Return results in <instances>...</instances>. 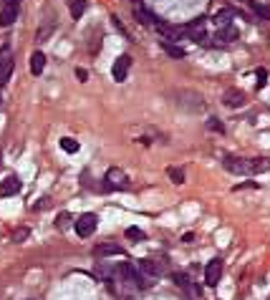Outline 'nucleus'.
I'll list each match as a JSON object with an SVG mask.
<instances>
[{
    "label": "nucleus",
    "mask_w": 270,
    "mask_h": 300,
    "mask_svg": "<svg viewBox=\"0 0 270 300\" xmlns=\"http://www.w3.org/2000/svg\"><path fill=\"white\" fill-rule=\"evenodd\" d=\"M114 280L121 283V285H126L129 290H144V288L152 285L149 277H147L137 265H131V263H119V265L114 267Z\"/></svg>",
    "instance_id": "nucleus-1"
},
{
    "label": "nucleus",
    "mask_w": 270,
    "mask_h": 300,
    "mask_svg": "<svg viewBox=\"0 0 270 300\" xmlns=\"http://www.w3.org/2000/svg\"><path fill=\"white\" fill-rule=\"evenodd\" d=\"M222 167L232 171V174H260V171H270V159H242V157H225Z\"/></svg>",
    "instance_id": "nucleus-2"
},
{
    "label": "nucleus",
    "mask_w": 270,
    "mask_h": 300,
    "mask_svg": "<svg viewBox=\"0 0 270 300\" xmlns=\"http://www.w3.org/2000/svg\"><path fill=\"white\" fill-rule=\"evenodd\" d=\"M13 66H15L13 46H10V43H3V46H0V86H5V83L10 81Z\"/></svg>",
    "instance_id": "nucleus-3"
},
{
    "label": "nucleus",
    "mask_w": 270,
    "mask_h": 300,
    "mask_svg": "<svg viewBox=\"0 0 270 300\" xmlns=\"http://www.w3.org/2000/svg\"><path fill=\"white\" fill-rule=\"evenodd\" d=\"M74 227H76L78 237H91V234L96 232V227H99V217H96L94 212H83L81 217H76Z\"/></svg>",
    "instance_id": "nucleus-4"
},
{
    "label": "nucleus",
    "mask_w": 270,
    "mask_h": 300,
    "mask_svg": "<svg viewBox=\"0 0 270 300\" xmlns=\"http://www.w3.org/2000/svg\"><path fill=\"white\" fill-rule=\"evenodd\" d=\"M177 106H182L187 111H202L205 109V101L194 91H177Z\"/></svg>",
    "instance_id": "nucleus-5"
},
{
    "label": "nucleus",
    "mask_w": 270,
    "mask_h": 300,
    "mask_svg": "<svg viewBox=\"0 0 270 300\" xmlns=\"http://www.w3.org/2000/svg\"><path fill=\"white\" fill-rule=\"evenodd\" d=\"M18 10H20V0H3V5H0V26L3 28L13 26L18 18Z\"/></svg>",
    "instance_id": "nucleus-6"
},
{
    "label": "nucleus",
    "mask_w": 270,
    "mask_h": 300,
    "mask_svg": "<svg viewBox=\"0 0 270 300\" xmlns=\"http://www.w3.org/2000/svg\"><path fill=\"white\" fill-rule=\"evenodd\" d=\"M106 189H129V177L124 174V169H116V167H111L106 171Z\"/></svg>",
    "instance_id": "nucleus-7"
},
{
    "label": "nucleus",
    "mask_w": 270,
    "mask_h": 300,
    "mask_svg": "<svg viewBox=\"0 0 270 300\" xmlns=\"http://www.w3.org/2000/svg\"><path fill=\"white\" fill-rule=\"evenodd\" d=\"M129 68H131V58L129 56H119L116 63H114V68H111V76H114L116 83H124L126 76H129Z\"/></svg>",
    "instance_id": "nucleus-8"
},
{
    "label": "nucleus",
    "mask_w": 270,
    "mask_h": 300,
    "mask_svg": "<svg viewBox=\"0 0 270 300\" xmlns=\"http://www.w3.org/2000/svg\"><path fill=\"white\" fill-rule=\"evenodd\" d=\"M220 277H222V260L215 257V260H210L207 267H205V283L207 285H217Z\"/></svg>",
    "instance_id": "nucleus-9"
},
{
    "label": "nucleus",
    "mask_w": 270,
    "mask_h": 300,
    "mask_svg": "<svg viewBox=\"0 0 270 300\" xmlns=\"http://www.w3.org/2000/svg\"><path fill=\"white\" fill-rule=\"evenodd\" d=\"M20 179L15 177V174H10V177H5L3 182H0V197H15L18 192H20Z\"/></svg>",
    "instance_id": "nucleus-10"
},
{
    "label": "nucleus",
    "mask_w": 270,
    "mask_h": 300,
    "mask_svg": "<svg viewBox=\"0 0 270 300\" xmlns=\"http://www.w3.org/2000/svg\"><path fill=\"white\" fill-rule=\"evenodd\" d=\"M111 255H114V257L119 255V257H121V255H126V252H124V247H119L116 242H104V245H99V247L94 250V257H111Z\"/></svg>",
    "instance_id": "nucleus-11"
},
{
    "label": "nucleus",
    "mask_w": 270,
    "mask_h": 300,
    "mask_svg": "<svg viewBox=\"0 0 270 300\" xmlns=\"http://www.w3.org/2000/svg\"><path fill=\"white\" fill-rule=\"evenodd\" d=\"M222 101H225V106H230V109H240V106H245V94L237 89H230Z\"/></svg>",
    "instance_id": "nucleus-12"
},
{
    "label": "nucleus",
    "mask_w": 270,
    "mask_h": 300,
    "mask_svg": "<svg viewBox=\"0 0 270 300\" xmlns=\"http://www.w3.org/2000/svg\"><path fill=\"white\" fill-rule=\"evenodd\" d=\"M232 18H235V10H232V8H225V10H220V13L212 15V23H215L217 28H225V26H232V23H230Z\"/></svg>",
    "instance_id": "nucleus-13"
},
{
    "label": "nucleus",
    "mask_w": 270,
    "mask_h": 300,
    "mask_svg": "<svg viewBox=\"0 0 270 300\" xmlns=\"http://www.w3.org/2000/svg\"><path fill=\"white\" fill-rule=\"evenodd\" d=\"M137 267L149 277V280H152V277H156V275H162V265H156V263H152V260H139Z\"/></svg>",
    "instance_id": "nucleus-14"
},
{
    "label": "nucleus",
    "mask_w": 270,
    "mask_h": 300,
    "mask_svg": "<svg viewBox=\"0 0 270 300\" xmlns=\"http://www.w3.org/2000/svg\"><path fill=\"white\" fill-rule=\"evenodd\" d=\"M43 68H46V56H43L40 51H36V53L31 56V73H33V76H40Z\"/></svg>",
    "instance_id": "nucleus-15"
},
{
    "label": "nucleus",
    "mask_w": 270,
    "mask_h": 300,
    "mask_svg": "<svg viewBox=\"0 0 270 300\" xmlns=\"http://www.w3.org/2000/svg\"><path fill=\"white\" fill-rule=\"evenodd\" d=\"M237 38V28L235 26H225V28H217L215 33V40H222V43H230Z\"/></svg>",
    "instance_id": "nucleus-16"
},
{
    "label": "nucleus",
    "mask_w": 270,
    "mask_h": 300,
    "mask_svg": "<svg viewBox=\"0 0 270 300\" xmlns=\"http://www.w3.org/2000/svg\"><path fill=\"white\" fill-rule=\"evenodd\" d=\"M242 3L247 5V8H250L258 18H263V20H270V8L268 5H258V3H253V0H242Z\"/></svg>",
    "instance_id": "nucleus-17"
},
{
    "label": "nucleus",
    "mask_w": 270,
    "mask_h": 300,
    "mask_svg": "<svg viewBox=\"0 0 270 300\" xmlns=\"http://www.w3.org/2000/svg\"><path fill=\"white\" fill-rule=\"evenodd\" d=\"M162 48L167 51V56H172V58H185L187 53H185V48H179V46H174V43H169V40H162Z\"/></svg>",
    "instance_id": "nucleus-18"
},
{
    "label": "nucleus",
    "mask_w": 270,
    "mask_h": 300,
    "mask_svg": "<svg viewBox=\"0 0 270 300\" xmlns=\"http://www.w3.org/2000/svg\"><path fill=\"white\" fill-rule=\"evenodd\" d=\"M61 149H63L66 154H76L81 146H78V141H76V139H71V136H63V139H61Z\"/></svg>",
    "instance_id": "nucleus-19"
},
{
    "label": "nucleus",
    "mask_w": 270,
    "mask_h": 300,
    "mask_svg": "<svg viewBox=\"0 0 270 300\" xmlns=\"http://www.w3.org/2000/svg\"><path fill=\"white\" fill-rule=\"evenodd\" d=\"M69 8H71V15H74V18H81V15L86 13V0H71Z\"/></svg>",
    "instance_id": "nucleus-20"
},
{
    "label": "nucleus",
    "mask_w": 270,
    "mask_h": 300,
    "mask_svg": "<svg viewBox=\"0 0 270 300\" xmlns=\"http://www.w3.org/2000/svg\"><path fill=\"white\" fill-rule=\"evenodd\" d=\"M167 174H169V179H172L174 184H185V171H182V169L169 167V169H167Z\"/></svg>",
    "instance_id": "nucleus-21"
},
{
    "label": "nucleus",
    "mask_w": 270,
    "mask_h": 300,
    "mask_svg": "<svg viewBox=\"0 0 270 300\" xmlns=\"http://www.w3.org/2000/svg\"><path fill=\"white\" fill-rule=\"evenodd\" d=\"M265 83H268V71L265 68H258L255 71V86H258V89H263Z\"/></svg>",
    "instance_id": "nucleus-22"
},
{
    "label": "nucleus",
    "mask_w": 270,
    "mask_h": 300,
    "mask_svg": "<svg viewBox=\"0 0 270 300\" xmlns=\"http://www.w3.org/2000/svg\"><path fill=\"white\" fill-rule=\"evenodd\" d=\"M207 129H210V132H217V134H222V132H225V124H222L220 119H207Z\"/></svg>",
    "instance_id": "nucleus-23"
},
{
    "label": "nucleus",
    "mask_w": 270,
    "mask_h": 300,
    "mask_svg": "<svg viewBox=\"0 0 270 300\" xmlns=\"http://www.w3.org/2000/svg\"><path fill=\"white\" fill-rule=\"evenodd\" d=\"M56 225H58V230H66V227L71 225V214H69V212H61V214H58V222H56Z\"/></svg>",
    "instance_id": "nucleus-24"
},
{
    "label": "nucleus",
    "mask_w": 270,
    "mask_h": 300,
    "mask_svg": "<svg viewBox=\"0 0 270 300\" xmlns=\"http://www.w3.org/2000/svg\"><path fill=\"white\" fill-rule=\"evenodd\" d=\"M126 237H129V240H144V232H142L139 227H129V230H126Z\"/></svg>",
    "instance_id": "nucleus-25"
},
{
    "label": "nucleus",
    "mask_w": 270,
    "mask_h": 300,
    "mask_svg": "<svg viewBox=\"0 0 270 300\" xmlns=\"http://www.w3.org/2000/svg\"><path fill=\"white\" fill-rule=\"evenodd\" d=\"M26 237H28V230H26V227H23V230H15V232H13V242H23Z\"/></svg>",
    "instance_id": "nucleus-26"
},
{
    "label": "nucleus",
    "mask_w": 270,
    "mask_h": 300,
    "mask_svg": "<svg viewBox=\"0 0 270 300\" xmlns=\"http://www.w3.org/2000/svg\"><path fill=\"white\" fill-rule=\"evenodd\" d=\"M232 189H235V192H237V189H258V182H242V184H235Z\"/></svg>",
    "instance_id": "nucleus-27"
},
{
    "label": "nucleus",
    "mask_w": 270,
    "mask_h": 300,
    "mask_svg": "<svg viewBox=\"0 0 270 300\" xmlns=\"http://www.w3.org/2000/svg\"><path fill=\"white\" fill-rule=\"evenodd\" d=\"M111 23H114V28H116V31H119V33H121V35H126V28H124V26H121V20H119V18H116V15H111Z\"/></svg>",
    "instance_id": "nucleus-28"
},
{
    "label": "nucleus",
    "mask_w": 270,
    "mask_h": 300,
    "mask_svg": "<svg viewBox=\"0 0 270 300\" xmlns=\"http://www.w3.org/2000/svg\"><path fill=\"white\" fill-rule=\"evenodd\" d=\"M76 76H78V78H81V81H86V78H88V73H86V71H83V68H78V71H76Z\"/></svg>",
    "instance_id": "nucleus-29"
},
{
    "label": "nucleus",
    "mask_w": 270,
    "mask_h": 300,
    "mask_svg": "<svg viewBox=\"0 0 270 300\" xmlns=\"http://www.w3.org/2000/svg\"><path fill=\"white\" fill-rule=\"evenodd\" d=\"M134 3H137V5H139V3H142V0H134Z\"/></svg>",
    "instance_id": "nucleus-30"
},
{
    "label": "nucleus",
    "mask_w": 270,
    "mask_h": 300,
    "mask_svg": "<svg viewBox=\"0 0 270 300\" xmlns=\"http://www.w3.org/2000/svg\"><path fill=\"white\" fill-rule=\"evenodd\" d=\"M0 164H3V154H0Z\"/></svg>",
    "instance_id": "nucleus-31"
}]
</instances>
